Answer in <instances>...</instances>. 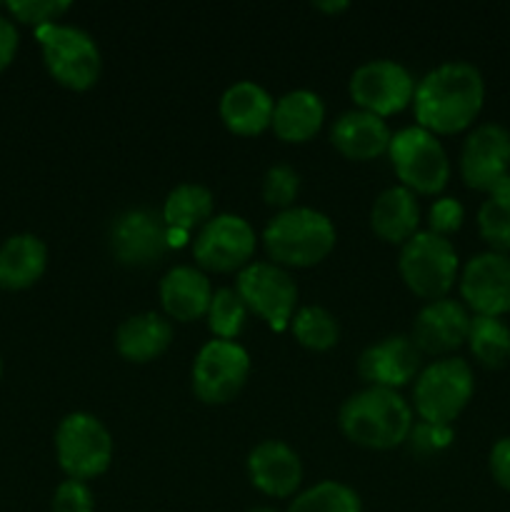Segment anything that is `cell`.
I'll use <instances>...</instances> for the list:
<instances>
[{"label": "cell", "mask_w": 510, "mask_h": 512, "mask_svg": "<svg viewBox=\"0 0 510 512\" xmlns=\"http://www.w3.org/2000/svg\"><path fill=\"white\" fill-rule=\"evenodd\" d=\"M483 103V73L465 60H450L418 80L413 113L418 128L433 135H455L475 123Z\"/></svg>", "instance_id": "obj_1"}, {"label": "cell", "mask_w": 510, "mask_h": 512, "mask_svg": "<svg viewBox=\"0 0 510 512\" xmlns=\"http://www.w3.org/2000/svg\"><path fill=\"white\" fill-rule=\"evenodd\" d=\"M415 423L413 405L388 388H363L338 410V428L353 445L368 450H393L405 445Z\"/></svg>", "instance_id": "obj_2"}, {"label": "cell", "mask_w": 510, "mask_h": 512, "mask_svg": "<svg viewBox=\"0 0 510 512\" xmlns=\"http://www.w3.org/2000/svg\"><path fill=\"white\" fill-rule=\"evenodd\" d=\"M333 220L315 208L280 210L270 218L263 230V245L270 255V263L280 268H313L323 263L335 248Z\"/></svg>", "instance_id": "obj_3"}, {"label": "cell", "mask_w": 510, "mask_h": 512, "mask_svg": "<svg viewBox=\"0 0 510 512\" xmlns=\"http://www.w3.org/2000/svg\"><path fill=\"white\" fill-rule=\"evenodd\" d=\"M475 393V375L468 360L438 358L425 365L413 385V413L418 420L453 425Z\"/></svg>", "instance_id": "obj_4"}, {"label": "cell", "mask_w": 510, "mask_h": 512, "mask_svg": "<svg viewBox=\"0 0 510 512\" xmlns=\"http://www.w3.org/2000/svg\"><path fill=\"white\" fill-rule=\"evenodd\" d=\"M458 250L443 235L418 230L405 245H400L398 273L405 288L420 300L448 298L458 280Z\"/></svg>", "instance_id": "obj_5"}, {"label": "cell", "mask_w": 510, "mask_h": 512, "mask_svg": "<svg viewBox=\"0 0 510 512\" xmlns=\"http://www.w3.org/2000/svg\"><path fill=\"white\" fill-rule=\"evenodd\" d=\"M35 38L43 50L45 68L53 75L55 83L75 93L90 90L98 83L103 55L93 35L75 25L53 23L35 30Z\"/></svg>", "instance_id": "obj_6"}, {"label": "cell", "mask_w": 510, "mask_h": 512, "mask_svg": "<svg viewBox=\"0 0 510 512\" xmlns=\"http://www.w3.org/2000/svg\"><path fill=\"white\" fill-rule=\"evenodd\" d=\"M113 453V435L93 413H70L55 428V458L70 480L88 483L108 473Z\"/></svg>", "instance_id": "obj_7"}, {"label": "cell", "mask_w": 510, "mask_h": 512, "mask_svg": "<svg viewBox=\"0 0 510 512\" xmlns=\"http://www.w3.org/2000/svg\"><path fill=\"white\" fill-rule=\"evenodd\" d=\"M390 165L400 185L415 195L443 193L450 180V160L438 135L410 125L390 138Z\"/></svg>", "instance_id": "obj_8"}, {"label": "cell", "mask_w": 510, "mask_h": 512, "mask_svg": "<svg viewBox=\"0 0 510 512\" xmlns=\"http://www.w3.org/2000/svg\"><path fill=\"white\" fill-rule=\"evenodd\" d=\"M250 378V355L235 340H208L193 360V393L205 405H228Z\"/></svg>", "instance_id": "obj_9"}, {"label": "cell", "mask_w": 510, "mask_h": 512, "mask_svg": "<svg viewBox=\"0 0 510 512\" xmlns=\"http://www.w3.org/2000/svg\"><path fill=\"white\" fill-rule=\"evenodd\" d=\"M235 290L250 313L265 320L270 330L283 333L290 328V320L298 310V285L288 270L265 260H253L238 273Z\"/></svg>", "instance_id": "obj_10"}, {"label": "cell", "mask_w": 510, "mask_h": 512, "mask_svg": "<svg viewBox=\"0 0 510 512\" xmlns=\"http://www.w3.org/2000/svg\"><path fill=\"white\" fill-rule=\"evenodd\" d=\"M258 235L253 225L233 213L213 215L193 238V258L200 270L210 273H240L253 263Z\"/></svg>", "instance_id": "obj_11"}, {"label": "cell", "mask_w": 510, "mask_h": 512, "mask_svg": "<svg viewBox=\"0 0 510 512\" xmlns=\"http://www.w3.org/2000/svg\"><path fill=\"white\" fill-rule=\"evenodd\" d=\"M415 78L398 60H368L358 65L348 80V93L358 110L373 113L378 118H390L400 113L415 98Z\"/></svg>", "instance_id": "obj_12"}, {"label": "cell", "mask_w": 510, "mask_h": 512, "mask_svg": "<svg viewBox=\"0 0 510 512\" xmlns=\"http://www.w3.org/2000/svg\"><path fill=\"white\" fill-rule=\"evenodd\" d=\"M460 298L473 315L503 318L510 313V255L485 253L473 255L460 273Z\"/></svg>", "instance_id": "obj_13"}, {"label": "cell", "mask_w": 510, "mask_h": 512, "mask_svg": "<svg viewBox=\"0 0 510 512\" xmlns=\"http://www.w3.org/2000/svg\"><path fill=\"white\" fill-rule=\"evenodd\" d=\"M110 253L120 265L148 268L168 253V228L160 213L133 208L120 213L110 225Z\"/></svg>", "instance_id": "obj_14"}, {"label": "cell", "mask_w": 510, "mask_h": 512, "mask_svg": "<svg viewBox=\"0 0 510 512\" xmlns=\"http://www.w3.org/2000/svg\"><path fill=\"white\" fill-rule=\"evenodd\" d=\"M510 173V130L483 123L465 138L460 150V178L470 190L490 193Z\"/></svg>", "instance_id": "obj_15"}, {"label": "cell", "mask_w": 510, "mask_h": 512, "mask_svg": "<svg viewBox=\"0 0 510 512\" xmlns=\"http://www.w3.org/2000/svg\"><path fill=\"white\" fill-rule=\"evenodd\" d=\"M423 370V353L410 335H388L368 345L358 358V378L368 388L398 390L418 378Z\"/></svg>", "instance_id": "obj_16"}, {"label": "cell", "mask_w": 510, "mask_h": 512, "mask_svg": "<svg viewBox=\"0 0 510 512\" xmlns=\"http://www.w3.org/2000/svg\"><path fill=\"white\" fill-rule=\"evenodd\" d=\"M470 320H473V315L460 300H433L418 310L410 338L423 355L450 358V353L468 343Z\"/></svg>", "instance_id": "obj_17"}, {"label": "cell", "mask_w": 510, "mask_h": 512, "mask_svg": "<svg viewBox=\"0 0 510 512\" xmlns=\"http://www.w3.org/2000/svg\"><path fill=\"white\" fill-rule=\"evenodd\" d=\"M248 478L268 498H293L303 483V463L283 440H263L248 455Z\"/></svg>", "instance_id": "obj_18"}, {"label": "cell", "mask_w": 510, "mask_h": 512, "mask_svg": "<svg viewBox=\"0 0 510 512\" xmlns=\"http://www.w3.org/2000/svg\"><path fill=\"white\" fill-rule=\"evenodd\" d=\"M213 293L215 290L208 275L193 265H175L163 275L158 285L165 318L178 320V323H193V320L205 318Z\"/></svg>", "instance_id": "obj_19"}, {"label": "cell", "mask_w": 510, "mask_h": 512, "mask_svg": "<svg viewBox=\"0 0 510 512\" xmlns=\"http://www.w3.org/2000/svg\"><path fill=\"white\" fill-rule=\"evenodd\" d=\"M273 110V95L253 80H240V83L225 88L218 103L223 125L240 138H255V135L265 133L273 123Z\"/></svg>", "instance_id": "obj_20"}, {"label": "cell", "mask_w": 510, "mask_h": 512, "mask_svg": "<svg viewBox=\"0 0 510 512\" xmlns=\"http://www.w3.org/2000/svg\"><path fill=\"white\" fill-rule=\"evenodd\" d=\"M390 138H393V133L383 118L358 108L340 115L330 128L333 148L343 158L355 160V163H368L380 155H388Z\"/></svg>", "instance_id": "obj_21"}, {"label": "cell", "mask_w": 510, "mask_h": 512, "mask_svg": "<svg viewBox=\"0 0 510 512\" xmlns=\"http://www.w3.org/2000/svg\"><path fill=\"white\" fill-rule=\"evenodd\" d=\"M325 123V105L323 98L313 90H290V93L280 95L275 100L273 110V128L275 138L283 140V143L300 145L313 140L320 133Z\"/></svg>", "instance_id": "obj_22"}, {"label": "cell", "mask_w": 510, "mask_h": 512, "mask_svg": "<svg viewBox=\"0 0 510 512\" xmlns=\"http://www.w3.org/2000/svg\"><path fill=\"white\" fill-rule=\"evenodd\" d=\"M173 345V323L160 313H138L115 330V350L128 363H150Z\"/></svg>", "instance_id": "obj_23"}, {"label": "cell", "mask_w": 510, "mask_h": 512, "mask_svg": "<svg viewBox=\"0 0 510 512\" xmlns=\"http://www.w3.org/2000/svg\"><path fill=\"white\" fill-rule=\"evenodd\" d=\"M370 228L383 243L405 245L420 228L418 195L403 185L383 190L370 208Z\"/></svg>", "instance_id": "obj_24"}, {"label": "cell", "mask_w": 510, "mask_h": 512, "mask_svg": "<svg viewBox=\"0 0 510 512\" xmlns=\"http://www.w3.org/2000/svg\"><path fill=\"white\" fill-rule=\"evenodd\" d=\"M48 268V248L33 233H15L0 245V288L25 290Z\"/></svg>", "instance_id": "obj_25"}, {"label": "cell", "mask_w": 510, "mask_h": 512, "mask_svg": "<svg viewBox=\"0 0 510 512\" xmlns=\"http://www.w3.org/2000/svg\"><path fill=\"white\" fill-rule=\"evenodd\" d=\"M215 198L205 185L198 183H180L165 198L160 218L165 228L185 230V233H198L210 218H213Z\"/></svg>", "instance_id": "obj_26"}, {"label": "cell", "mask_w": 510, "mask_h": 512, "mask_svg": "<svg viewBox=\"0 0 510 512\" xmlns=\"http://www.w3.org/2000/svg\"><path fill=\"white\" fill-rule=\"evenodd\" d=\"M465 345L483 368L498 370L510 363V328L503 318L473 315Z\"/></svg>", "instance_id": "obj_27"}, {"label": "cell", "mask_w": 510, "mask_h": 512, "mask_svg": "<svg viewBox=\"0 0 510 512\" xmlns=\"http://www.w3.org/2000/svg\"><path fill=\"white\" fill-rule=\"evenodd\" d=\"M290 330H293L295 340L313 353H325V350L335 348L340 340L338 318L323 305H303L295 310Z\"/></svg>", "instance_id": "obj_28"}, {"label": "cell", "mask_w": 510, "mask_h": 512, "mask_svg": "<svg viewBox=\"0 0 510 512\" xmlns=\"http://www.w3.org/2000/svg\"><path fill=\"white\" fill-rule=\"evenodd\" d=\"M288 512H363V503L350 485L323 480L295 495Z\"/></svg>", "instance_id": "obj_29"}, {"label": "cell", "mask_w": 510, "mask_h": 512, "mask_svg": "<svg viewBox=\"0 0 510 512\" xmlns=\"http://www.w3.org/2000/svg\"><path fill=\"white\" fill-rule=\"evenodd\" d=\"M248 305L243 303V298L238 295L235 288H218L210 300V308L205 320H208V328L213 333V338L218 340H235L245 328V320H248Z\"/></svg>", "instance_id": "obj_30"}, {"label": "cell", "mask_w": 510, "mask_h": 512, "mask_svg": "<svg viewBox=\"0 0 510 512\" xmlns=\"http://www.w3.org/2000/svg\"><path fill=\"white\" fill-rule=\"evenodd\" d=\"M478 233L493 253L510 255V205L485 200L478 208Z\"/></svg>", "instance_id": "obj_31"}, {"label": "cell", "mask_w": 510, "mask_h": 512, "mask_svg": "<svg viewBox=\"0 0 510 512\" xmlns=\"http://www.w3.org/2000/svg\"><path fill=\"white\" fill-rule=\"evenodd\" d=\"M300 193V175L295 173V168L290 165L280 163L268 168L263 178V200L275 208L280 210H290L295 208V200H298Z\"/></svg>", "instance_id": "obj_32"}, {"label": "cell", "mask_w": 510, "mask_h": 512, "mask_svg": "<svg viewBox=\"0 0 510 512\" xmlns=\"http://www.w3.org/2000/svg\"><path fill=\"white\" fill-rule=\"evenodd\" d=\"M455 440L453 425H435L425 423V420H415L413 428H410L408 450L418 458H433V455H440L443 450H448Z\"/></svg>", "instance_id": "obj_33"}, {"label": "cell", "mask_w": 510, "mask_h": 512, "mask_svg": "<svg viewBox=\"0 0 510 512\" xmlns=\"http://www.w3.org/2000/svg\"><path fill=\"white\" fill-rule=\"evenodd\" d=\"M5 8L15 20L33 25L38 30L43 25L58 23L73 5L68 0H10V3H5Z\"/></svg>", "instance_id": "obj_34"}, {"label": "cell", "mask_w": 510, "mask_h": 512, "mask_svg": "<svg viewBox=\"0 0 510 512\" xmlns=\"http://www.w3.org/2000/svg\"><path fill=\"white\" fill-rule=\"evenodd\" d=\"M53 512H95V495L83 480H63L53 493Z\"/></svg>", "instance_id": "obj_35"}, {"label": "cell", "mask_w": 510, "mask_h": 512, "mask_svg": "<svg viewBox=\"0 0 510 512\" xmlns=\"http://www.w3.org/2000/svg\"><path fill=\"white\" fill-rule=\"evenodd\" d=\"M463 220L465 208L455 198H438L428 210V230L435 235H443V238L458 233L463 228Z\"/></svg>", "instance_id": "obj_36"}, {"label": "cell", "mask_w": 510, "mask_h": 512, "mask_svg": "<svg viewBox=\"0 0 510 512\" xmlns=\"http://www.w3.org/2000/svg\"><path fill=\"white\" fill-rule=\"evenodd\" d=\"M488 468L495 485H500L505 493H510V438H500L498 443L490 448Z\"/></svg>", "instance_id": "obj_37"}, {"label": "cell", "mask_w": 510, "mask_h": 512, "mask_svg": "<svg viewBox=\"0 0 510 512\" xmlns=\"http://www.w3.org/2000/svg\"><path fill=\"white\" fill-rule=\"evenodd\" d=\"M18 45H20V35H18V28H15L13 18L0 15V73H3V70L15 60Z\"/></svg>", "instance_id": "obj_38"}, {"label": "cell", "mask_w": 510, "mask_h": 512, "mask_svg": "<svg viewBox=\"0 0 510 512\" xmlns=\"http://www.w3.org/2000/svg\"><path fill=\"white\" fill-rule=\"evenodd\" d=\"M488 198L498 200V203H503V205H510V173L505 175V178L500 180L493 190H490Z\"/></svg>", "instance_id": "obj_39"}, {"label": "cell", "mask_w": 510, "mask_h": 512, "mask_svg": "<svg viewBox=\"0 0 510 512\" xmlns=\"http://www.w3.org/2000/svg\"><path fill=\"white\" fill-rule=\"evenodd\" d=\"M313 8L315 10H323V13H335V15H338V13H343V10H348L350 3H348V0H335V3H333V0H330V3H313Z\"/></svg>", "instance_id": "obj_40"}, {"label": "cell", "mask_w": 510, "mask_h": 512, "mask_svg": "<svg viewBox=\"0 0 510 512\" xmlns=\"http://www.w3.org/2000/svg\"><path fill=\"white\" fill-rule=\"evenodd\" d=\"M248 512H278V510H273V508H253V510H248Z\"/></svg>", "instance_id": "obj_41"}, {"label": "cell", "mask_w": 510, "mask_h": 512, "mask_svg": "<svg viewBox=\"0 0 510 512\" xmlns=\"http://www.w3.org/2000/svg\"><path fill=\"white\" fill-rule=\"evenodd\" d=\"M0 373H3V360H0Z\"/></svg>", "instance_id": "obj_42"}]
</instances>
